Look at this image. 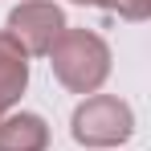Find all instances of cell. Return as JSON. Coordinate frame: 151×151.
<instances>
[{
  "label": "cell",
  "mask_w": 151,
  "mask_h": 151,
  "mask_svg": "<svg viewBox=\"0 0 151 151\" xmlns=\"http://www.w3.org/2000/svg\"><path fill=\"white\" fill-rule=\"evenodd\" d=\"M45 57L53 78L70 94H98L102 82L110 78V45L94 29H65Z\"/></svg>",
  "instance_id": "cell-1"
},
{
  "label": "cell",
  "mask_w": 151,
  "mask_h": 151,
  "mask_svg": "<svg viewBox=\"0 0 151 151\" xmlns=\"http://www.w3.org/2000/svg\"><path fill=\"white\" fill-rule=\"evenodd\" d=\"M70 135L82 147H119L135 135V110H131V102L114 98V94H90L78 102L74 119H70Z\"/></svg>",
  "instance_id": "cell-2"
},
{
  "label": "cell",
  "mask_w": 151,
  "mask_h": 151,
  "mask_svg": "<svg viewBox=\"0 0 151 151\" xmlns=\"http://www.w3.org/2000/svg\"><path fill=\"white\" fill-rule=\"evenodd\" d=\"M65 12L53 4V0H21L8 21H4V33L29 53V57H45L53 49V41L65 33Z\"/></svg>",
  "instance_id": "cell-3"
},
{
  "label": "cell",
  "mask_w": 151,
  "mask_h": 151,
  "mask_svg": "<svg viewBox=\"0 0 151 151\" xmlns=\"http://www.w3.org/2000/svg\"><path fill=\"white\" fill-rule=\"evenodd\" d=\"M29 86V53L0 29V114L17 106Z\"/></svg>",
  "instance_id": "cell-4"
},
{
  "label": "cell",
  "mask_w": 151,
  "mask_h": 151,
  "mask_svg": "<svg viewBox=\"0 0 151 151\" xmlns=\"http://www.w3.org/2000/svg\"><path fill=\"white\" fill-rule=\"evenodd\" d=\"M49 147V123L33 110H17L0 119V151H45Z\"/></svg>",
  "instance_id": "cell-5"
},
{
  "label": "cell",
  "mask_w": 151,
  "mask_h": 151,
  "mask_svg": "<svg viewBox=\"0 0 151 151\" xmlns=\"http://www.w3.org/2000/svg\"><path fill=\"white\" fill-rule=\"evenodd\" d=\"M106 12H119L123 21H147L151 0H106Z\"/></svg>",
  "instance_id": "cell-6"
},
{
  "label": "cell",
  "mask_w": 151,
  "mask_h": 151,
  "mask_svg": "<svg viewBox=\"0 0 151 151\" xmlns=\"http://www.w3.org/2000/svg\"><path fill=\"white\" fill-rule=\"evenodd\" d=\"M74 4H86V8H106V0H74Z\"/></svg>",
  "instance_id": "cell-7"
},
{
  "label": "cell",
  "mask_w": 151,
  "mask_h": 151,
  "mask_svg": "<svg viewBox=\"0 0 151 151\" xmlns=\"http://www.w3.org/2000/svg\"><path fill=\"white\" fill-rule=\"evenodd\" d=\"M0 119H4V114H0Z\"/></svg>",
  "instance_id": "cell-8"
}]
</instances>
